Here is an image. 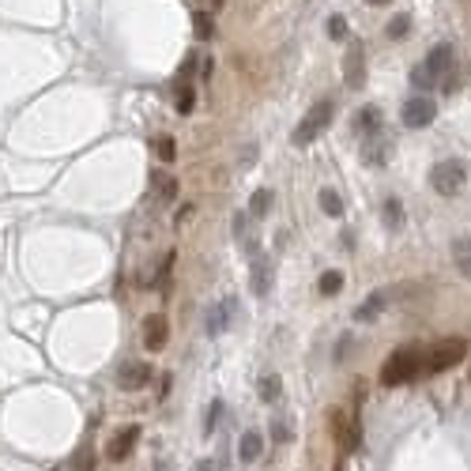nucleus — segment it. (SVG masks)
<instances>
[{
  "instance_id": "f704fd0d",
  "label": "nucleus",
  "mask_w": 471,
  "mask_h": 471,
  "mask_svg": "<svg viewBox=\"0 0 471 471\" xmlns=\"http://www.w3.org/2000/svg\"><path fill=\"white\" fill-rule=\"evenodd\" d=\"M196 471H215V464H211V460H200V464H196Z\"/></svg>"
},
{
  "instance_id": "9d476101",
  "label": "nucleus",
  "mask_w": 471,
  "mask_h": 471,
  "mask_svg": "<svg viewBox=\"0 0 471 471\" xmlns=\"http://www.w3.org/2000/svg\"><path fill=\"white\" fill-rule=\"evenodd\" d=\"M422 64H426V68L433 72V76H438V83H441V79H449V76H452V64H456V53H452V45H449V42H441V45H433V49H430V57L422 61Z\"/></svg>"
},
{
  "instance_id": "6e6552de",
  "label": "nucleus",
  "mask_w": 471,
  "mask_h": 471,
  "mask_svg": "<svg viewBox=\"0 0 471 471\" xmlns=\"http://www.w3.org/2000/svg\"><path fill=\"white\" fill-rule=\"evenodd\" d=\"M117 385H121L125 392H140L151 385V366L147 362H125L117 369Z\"/></svg>"
},
{
  "instance_id": "423d86ee",
  "label": "nucleus",
  "mask_w": 471,
  "mask_h": 471,
  "mask_svg": "<svg viewBox=\"0 0 471 471\" xmlns=\"http://www.w3.org/2000/svg\"><path fill=\"white\" fill-rule=\"evenodd\" d=\"M400 117L408 128H426V125H433V117H438V106H433L430 95H419V98H408V106H403Z\"/></svg>"
},
{
  "instance_id": "7c9ffc66",
  "label": "nucleus",
  "mask_w": 471,
  "mask_h": 471,
  "mask_svg": "<svg viewBox=\"0 0 471 471\" xmlns=\"http://www.w3.org/2000/svg\"><path fill=\"white\" fill-rule=\"evenodd\" d=\"M328 34H332V38H336V42H343V38H347V20H343V15H332V23H328Z\"/></svg>"
},
{
  "instance_id": "6ab92c4d",
  "label": "nucleus",
  "mask_w": 471,
  "mask_h": 471,
  "mask_svg": "<svg viewBox=\"0 0 471 471\" xmlns=\"http://www.w3.org/2000/svg\"><path fill=\"white\" fill-rule=\"evenodd\" d=\"M411 87L426 95V91H433V87H438V76H433V72L426 68V64H415V68H411Z\"/></svg>"
},
{
  "instance_id": "dca6fc26",
  "label": "nucleus",
  "mask_w": 471,
  "mask_h": 471,
  "mask_svg": "<svg viewBox=\"0 0 471 471\" xmlns=\"http://www.w3.org/2000/svg\"><path fill=\"white\" fill-rule=\"evenodd\" d=\"M385 306H389V294H385V291H373V294H369V298L362 302V306L355 309V321H362V325H369V321H373V317H377V313H381Z\"/></svg>"
},
{
  "instance_id": "c756f323",
  "label": "nucleus",
  "mask_w": 471,
  "mask_h": 471,
  "mask_svg": "<svg viewBox=\"0 0 471 471\" xmlns=\"http://www.w3.org/2000/svg\"><path fill=\"white\" fill-rule=\"evenodd\" d=\"M196 34H200L204 42L215 34V26H211V15H208V12H196Z\"/></svg>"
},
{
  "instance_id": "412c9836",
  "label": "nucleus",
  "mask_w": 471,
  "mask_h": 471,
  "mask_svg": "<svg viewBox=\"0 0 471 471\" xmlns=\"http://www.w3.org/2000/svg\"><path fill=\"white\" fill-rule=\"evenodd\" d=\"M317 291L325 294V298H332V294H339V291H343V272H336V268H332V272H321Z\"/></svg>"
},
{
  "instance_id": "cd10ccee",
  "label": "nucleus",
  "mask_w": 471,
  "mask_h": 471,
  "mask_svg": "<svg viewBox=\"0 0 471 471\" xmlns=\"http://www.w3.org/2000/svg\"><path fill=\"white\" fill-rule=\"evenodd\" d=\"M192 102H196L192 87H189V83H181V87H178V114H192Z\"/></svg>"
},
{
  "instance_id": "f3484780",
  "label": "nucleus",
  "mask_w": 471,
  "mask_h": 471,
  "mask_svg": "<svg viewBox=\"0 0 471 471\" xmlns=\"http://www.w3.org/2000/svg\"><path fill=\"white\" fill-rule=\"evenodd\" d=\"M381 215H385V226L389 230H403V204H400V196H389L381 204Z\"/></svg>"
},
{
  "instance_id": "a878e982",
  "label": "nucleus",
  "mask_w": 471,
  "mask_h": 471,
  "mask_svg": "<svg viewBox=\"0 0 471 471\" xmlns=\"http://www.w3.org/2000/svg\"><path fill=\"white\" fill-rule=\"evenodd\" d=\"M272 441H275V445H287V441H291V422L283 419V415H275V419H272Z\"/></svg>"
},
{
  "instance_id": "393cba45",
  "label": "nucleus",
  "mask_w": 471,
  "mask_h": 471,
  "mask_svg": "<svg viewBox=\"0 0 471 471\" xmlns=\"http://www.w3.org/2000/svg\"><path fill=\"white\" fill-rule=\"evenodd\" d=\"M385 34H389L392 42L408 38V34H411V15H396V20L389 23V31H385Z\"/></svg>"
},
{
  "instance_id": "473e14b6",
  "label": "nucleus",
  "mask_w": 471,
  "mask_h": 471,
  "mask_svg": "<svg viewBox=\"0 0 471 471\" xmlns=\"http://www.w3.org/2000/svg\"><path fill=\"white\" fill-rule=\"evenodd\" d=\"M347 347H355V339H350V336H343V339H339V350H336V362H343V358H347Z\"/></svg>"
},
{
  "instance_id": "0eeeda50",
  "label": "nucleus",
  "mask_w": 471,
  "mask_h": 471,
  "mask_svg": "<svg viewBox=\"0 0 471 471\" xmlns=\"http://www.w3.org/2000/svg\"><path fill=\"white\" fill-rule=\"evenodd\" d=\"M136 441H140V426H125V430H117L114 433V441H109V449H106V460L109 464H121V460L132 456V449H136Z\"/></svg>"
},
{
  "instance_id": "5701e85b",
  "label": "nucleus",
  "mask_w": 471,
  "mask_h": 471,
  "mask_svg": "<svg viewBox=\"0 0 471 471\" xmlns=\"http://www.w3.org/2000/svg\"><path fill=\"white\" fill-rule=\"evenodd\" d=\"M151 181H155V189H159V196L166 200V204H173V200H178V178H166V173L159 170Z\"/></svg>"
},
{
  "instance_id": "20e7f679",
  "label": "nucleus",
  "mask_w": 471,
  "mask_h": 471,
  "mask_svg": "<svg viewBox=\"0 0 471 471\" xmlns=\"http://www.w3.org/2000/svg\"><path fill=\"white\" fill-rule=\"evenodd\" d=\"M464 355H468V343L460 336H452V339H441V343H433L430 350V358H426V369L430 373H441V369H452L456 362H464Z\"/></svg>"
},
{
  "instance_id": "4468645a",
  "label": "nucleus",
  "mask_w": 471,
  "mask_h": 471,
  "mask_svg": "<svg viewBox=\"0 0 471 471\" xmlns=\"http://www.w3.org/2000/svg\"><path fill=\"white\" fill-rule=\"evenodd\" d=\"M230 317H234V302H219V306H211L208 309V336H223V332H226V325H230Z\"/></svg>"
},
{
  "instance_id": "9b49d317",
  "label": "nucleus",
  "mask_w": 471,
  "mask_h": 471,
  "mask_svg": "<svg viewBox=\"0 0 471 471\" xmlns=\"http://www.w3.org/2000/svg\"><path fill=\"white\" fill-rule=\"evenodd\" d=\"M392 159V140L385 132L369 136V140H362V162L366 166H385Z\"/></svg>"
},
{
  "instance_id": "2f4dec72",
  "label": "nucleus",
  "mask_w": 471,
  "mask_h": 471,
  "mask_svg": "<svg viewBox=\"0 0 471 471\" xmlns=\"http://www.w3.org/2000/svg\"><path fill=\"white\" fill-rule=\"evenodd\" d=\"M452 253H456V261H460V256H471V238H464V242H456V245H452Z\"/></svg>"
},
{
  "instance_id": "2eb2a0df",
  "label": "nucleus",
  "mask_w": 471,
  "mask_h": 471,
  "mask_svg": "<svg viewBox=\"0 0 471 471\" xmlns=\"http://www.w3.org/2000/svg\"><path fill=\"white\" fill-rule=\"evenodd\" d=\"M261 449H264V438L256 430H245L242 441H238V460H242V464H256V460H261Z\"/></svg>"
},
{
  "instance_id": "f03ea898",
  "label": "nucleus",
  "mask_w": 471,
  "mask_h": 471,
  "mask_svg": "<svg viewBox=\"0 0 471 471\" xmlns=\"http://www.w3.org/2000/svg\"><path fill=\"white\" fill-rule=\"evenodd\" d=\"M332 114H336V106H332V102H317L298 125H294L291 144H294V147H309L313 140H321V132L332 125Z\"/></svg>"
},
{
  "instance_id": "1a4fd4ad",
  "label": "nucleus",
  "mask_w": 471,
  "mask_h": 471,
  "mask_svg": "<svg viewBox=\"0 0 471 471\" xmlns=\"http://www.w3.org/2000/svg\"><path fill=\"white\" fill-rule=\"evenodd\" d=\"M166 339H170V321H166L162 313H151V317L144 321V347L147 350H162Z\"/></svg>"
},
{
  "instance_id": "c85d7f7f",
  "label": "nucleus",
  "mask_w": 471,
  "mask_h": 471,
  "mask_svg": "<svg viewBox=\"0 0 471 471\" xmlns=\"http://www.w3.org/2000/svg\"><path fill=\"white\" fill-rule=\"evenodd\" d=\"M76 471H95V449L91 445H83L76 452Z\"/></svg>"
},
{
  "instance_id": "39448f33",
  "label": "nucleus",
  "mask_w": 471,
  "mask_h": 471,
  "mask_svg": "<svg viewBox=\"0 0 471 471\" xmlns=\"http://www.w3.org/2000/svg\"><path fill=\"white\" fill-rule=\"evenodd\" d=\"M343 76H347V87H350V91H362V87H366V45L358 42V38L347 42Z\"/></svg>"
},
{
  "instance_id": "72a5a7b5",
  "label": "nucleus",
  "mask_w": 471,
  "mask_h": 471,
  "mask_svg": "<svg viewBox=\"0 0 471 471\" xmlns=\"http://www.w3.org/2000/svg\"><path fill=\"white\" fill-rule=\"evenodd\" d=\"M456 268H460V275H464V279H471V256H460Z\"/></svg>"
},
{
  "instance_id": "7ed1b4c3",
  "label": "nucleus",
  "mask_w": 471,
  "mask_h": 471,
  "mask_svg": "<svg viewBox=\"0 0 471 471\" xmlns=\"http://www.w3.org/2000/svg\"><path fill=\"white\" fill-rule=\"evenodd\" d=\"M464 181H468V162L464 159H445L430 170V185L441 196H456V192L464 189Z\"/></svg>"
},
{
  "instance_id": "4be33fe9",
  "label": "nucleus",
  "mask_w": 471,
  "mask_h": 471,
  "mask_svg": "<svg viewBox=\"0 0 471 471\" xmlns=\"http://www.w3.org/2000/svg\"><path fill=\"white\" fill-rule=\"evenodd\" d=\"M256 392H261V400H264V403H275V400H279V392H283V381H279L275 373H268V377H261Z\"/></svg>"
},
{
  "instance_id": "bb28decb",
  "label": "nucleus",
  "mask_w": 471,
  "mask_h": 471,
  "mask_svg": "<svg viewBox=\"0 0 471 471\" xmlns=\"http://www.w3.org/2000/svg\"><path fill=\"white\" fill-rule=\"evenodd\" d=\"M223 400H211V408H208V422H204V433L211 438V433H215V426H219V419H223Z\"/></svg>"
},
{
  "instance_id": "a211bd4d",
  "label": "nucleus",
  "mask_w": 471,
  "mask_h": 471,
  "mask_svg": "<svg viewBox=\"0 0 471 471\" xmlns=\"http://www.w3.org/2000/svg\"><path fill=\"white\" fill-rule=\"evenodd\" d=\"M272 189H256L253 192V196H249V215H253V219H264L268 215V211H272Z\"/></svg>"
},
{
  "instance_id": "aec40b11",
  "label": "nucleus",
  "mask_w": 471,
  "mask_h": 471,
  "mask_svg": "<svg viewBox=\"0 0 471 471\" xmlns=\"http://www.w3.org/2000/svg\"><path fill=\"white\" fill-rule=\"evenodd\" d=\"M317 200H321V211H325V215H332V219L343 215V200H339V192H336V189H321V192H317Z\"/></svg>"
},
{
  "instance_id": "b1692460",
  "label": "nucleus",
  "mask_w": 471,
  "mask_h": 471,
  "mask_svg": "<svg viewBox=\"0 0 471 471\" xmlns=\"http://www.w3.org/2000/svg\"><path fill=\"white\" fill-rule=\"evenodd\" d=\"M151 147H155V155H159V162H173V159H178V144H173L170 136H155Z\"/></svg>"
},
{
  "instance_id": "f257e3e1",
  "label": "nucleus",
  "mask_w": 471,
  "mask_h": 471,
  "mask_svg": "<svg viewBox=\"0 0 471 471\" xmlns=\"http://www.w3.org/2000/svg\"><path fill=\"white\" fill-rule=\"evenodd\" d=\"M422 369V350L419 347H396L381 366V385L385 389H396L403 381H415Z\"/></svg>"
},
{
  "instance_id": "ddd939ff",
  "label": "nucleus",
  "mask_w": 471,
  "mask_h": 471,
  "mask_svg": "<svg viewBox=\"0 0 471 471\" xmlns=\"http://www.w3.org/2000/svg\"><path fill=\"white\" fill-rule=\"evenodd\" d=\"M350 128H355L358 136H366V140H369V136H377V132H385L381 109H377V106H362V109H358V117L350 121Z\"/></svg>"
},
{
  "instance_id": "f8f14e48",
  "label": "nucleus",
  "mask_w": 471,
  "mask_h": 471,
  "mask_svg": "<svg viewBox=\"0 0 471 471\" xmlns=\"http://www.w3.org/2000/svg\"><path fill=\"white\" fill-rule=\"evenodd\" d=\"M253 294H261V298H268L272 294V287H275V264L268 261V256H256L253 261Z\"/></svg>"
},
{
  "instance_id": "c9c22d12",
  "label": "nucleus",
  "mask_w": 471,
  "mask_h": 471,
  "mask_svg": "<svg viewBox=\"0 0 471 471\" xmlns=\"http://www.w3.org/2000/svg\"><path fill=\"white\" fill-rule=\"evenodd\" d=\"M366 4H373V8H381V4H392V0H366Z\"/></svg>"
}]
</instances>
